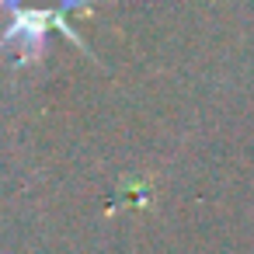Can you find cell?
<instances>
[{
  "instance_id": "obj_1",
  "label": "cell",
  "mask_w": 254,
  "mask_h": 254,
  "mask_svg": "<svg viewBox=\"0 0 254 254\" xmlns=\"http://www.w3.org/2000/svg\"><path fill=\"white\" fill-rule=\"evenodd\" d=\"M0 4H4V7H7V11H11V14H14V11H18V7H21V0H0ZM49 4H56V7H60V11H73V7H77V4H80V0H49Z\"/></svg>"
}]
</instances>
